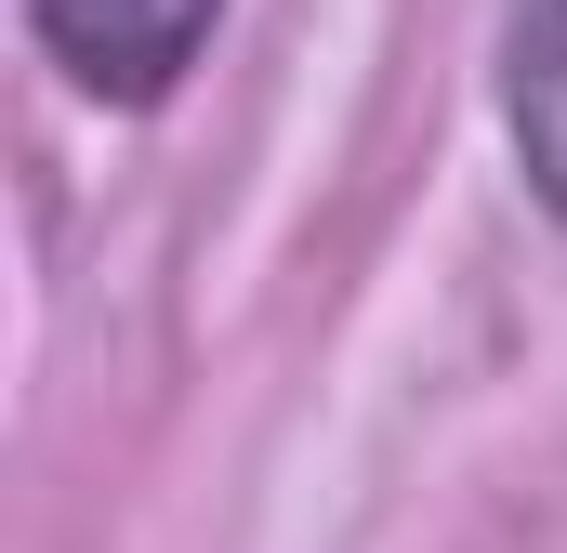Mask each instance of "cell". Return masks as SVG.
<instances>
[{"label": "cell", "mask_w": 567, "mask_h": 553, "mask_svg": "<svg viewBox=\"0 0 567 553\" xmlns=\"http://www.w3.org/2000/svg\"><path fill=\"white\" fill-rule=\"evenodd\" d=\"M212 27H225V0H27V40L93 106H158L212 53Z\"/></svg>", "instance_id": "6da1fadb"}, {"label": "cell", "mask_w": 567, "mask_h": 553, "mask_svg": "<svg viewBox=\"0 0 567 553\" xmlns=\"http://www.w3.org/2000/svg\"><path fill=\"white\" fill-rule=\"evenodd\" d=\"M502 133H515V171H528L542 225L567 238V0L502 13Z\"/></svg>", "instance_id": "7a4b0ae2"}]
</instances>
